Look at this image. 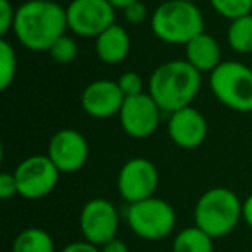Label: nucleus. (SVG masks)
I'll return each instance as SVG.
<instances>
[{"label":"nucleus","mask_w":252,"mask_h":252,"mask_svg":"<svg viewBox=\"0 0 252 252\" xmlns=\"http://www.w3.org/2000/svg\"><path fill=\"white\" fill-rule=\"evenodd\" d=\"M125 216L131 231L147 242H159L169 237L176 224V214L171 204L154 195L128 204Z\"/></svg>","instance_id":"6"},{"label":"nucleus","mask_w":252,"mask_h":252,"mask_svg":"<svg viewBox=\"0 0 252 252\" xmlns=\"http://www.w3.org/2000/svg\"><path fill=\"white\" fill-rule=\"evenodd\" d=\"M159 185V173L152 161L133 158L126 161L118 173V192L128 204L149 199Z\"/></svg>","instance_id":"10"},{"label":"nucleus","mask_w":252,"mask_h":252,"mask_svg":"<svg viewBox=\"0 0 252 252\" xmlns=\"http://www.w3.org/2000/svg\"><path fill=\"white\" fill-rule=\"evenodd\" d=\"M207 126L206 118L202 112L197 111L195 107L189 105V107L178 109V111L171 112L168 119V133L173 144L178 145L182 149H197L206 142Z\"/></svg>","instance_id":"14"},{"label":"nucleus","mask_w":252,"mask_h":252,"mask_svg":"<svg viewBox=\"0 0 252 252\" xmlns=\"http://www.w3.org/2000/svg\"><path fill=\"white\" fill-rule=\"evenodd\" d=\"M112 5H114L116 9H126L130 4H133V2H137V0H109Z\"/></svg>","instance_id":"30"},{"label":"nucleus","mask_w":252,"mask_h":252,"mask_svg":"<svg viewBox=\"0 0 252 252\" xmlns=\"http://www.w3.org/2000/svg\"><path fill=\"white\" fill-rule=\"evenodd\" d=\"M226 42L230 49L237 54L252 52V14L230 21L226 32Z\"/></svg>","instance_id":"19"},{"label":"nucleus","mask_w":252,"mask_h":252,"mask_svg":"<svg viewBox=\"0 0 252 252\" xmlns=\"http://www.w3.org/2000/svg\"><path fill=\"white\" fill-rule=\"evenodd\" d=\"M59 175L61 171L50 161L49 156H30V158L23 159L14 169L18 195L28 200L43 199L57 187Z\"/></svg>","instance_id":"7"},{"label":"nucleus","mask_w":252,"mask_h":252,"mask_svg":"<svg viewBox=\"0 0 252 252\" xmlns=\"http://www.w3.org/2000/svg\"><path fill=\"white\" fill-rule=\"evenodd\" d=\"M185 59L200 73H213L221 61V47L213 35L202 32L185 45Z\"/></svg>","instance_id":"15"},{"label":"nucleus","mask_w":252,"mask_h":252,"mask_svg":"<svg viewBox=\"0 0 252 252\" xmlns=\"http://www.w3.org/2000/svg\"><path fill=\"white\" fill-rule=\"evenodd\" d=\"M66 16L67 30L74 35L97 38L116 23V7L109 0H71Z\"/></svg>","instance_id":"8"},{"label":"nucleus","mask_w":252,"mask_h":252,"mask_svg":"<svg viewBox=\"0 0 252 252\" xmlns=\"http://www.w3.org/2000/svg\"><path fill=\"white\" fill-rule=\"evenodd\" d=\"M151 26L161 42L169 45H187L204 32L206 23L197 4L166 0L152 12Z\"/></svg>","instance_id":"3"},{"label":"nucleus","mask_w":252,"mask_h":252,"mask_svg":"<svg viewBox=\"0 0 252 252\" xmlns=\"http://www.w3.org/2000/svg\"><path fill=\"white\" fill-rule=\"evenodd\" d=\"M130 35L119 25H112L95 38V54L104 64H119L130 54Z\"/></svg>","instance_id":"16"},{"label":"nucleus","mask_w":252,"mask_h":252,"mask_svg":"<svg viewBox=\"0 0 252 252\" xmlns=\"http://www.w3.org/2000/svg\"><path fill=\"white\" fill-rule=\"evenodd\" d=\"M214 238L207 235L202 228L189 226L183 228L176 237L173 238L171 251L173 252H213Z\"/></svg>","instance_id":"17"},{"label":"nucleus","mask_w":252,"mask_h":252,"mask_svg":"<svg viewBox=\"0 0 252 252\" xmlns=\"http://www.w3.org/2000/svg\"><path fill=\"white\" fill-rule=\"evenodd\" d=\"M125 11V18L126 21L130 23V25H142L145 19L149 18V11H147V5L142 2V0H137L133 4H130Z\"/></svg>","instance_id":"25"},{"label":"nucleus","mask_w":252,"mask_h":252,"mask_svg":"<svg viewBox=\"0 0 252 252\" xmlns=\"http://www.w3.org/2000/svg\"><path fill=\"white\" fill-rule=\"evenodd\" d=\"M161 112L162 109L151 97V94L142 92L138 95L125 98L118 118L123 131L128 137L142 140V138L151 137L158 130L159 121H161Z\"/></svg>","instance_id":"9"},{"label":"nucleus","mask_w":252,"mask_h":252,"mask_svg":"<svg viewBox=\"0 0 252 252\" xmlns=\"http://www.w3.org/2000/svg\"><path fill=\"white\" fill-rule=\"evenodd\" d=\"M182 2H192V4H195V2H199V0H182Z\"/></svg>","instance_id":"31"},{"label":"nucleus","mask_w":252,"mask_h":252,"mask_svg":"<svg viewBox=\"0 0 252 252\" xmlns=\"http://www.w3.org/2000/svg\"><path fill=\"white\" fill-rule=\"evenodd\" d=\"M202 87V73L187 59L168 61L152 71L149 78V94L162 112H175L189 107Z\"/></svg>","instance_id":"2"},{"label":"nucleus","mask_w":252,"mask_h":252,"mask_svg":"<svg viewBox=\"0 0 252 252\" xmlns=\"http://www.w3.org/2000/svg\"><path fill=\"white\" fill-rule=\"evenodd\" d=\"M12 30L23 47L33 52H49L67 30L66 9L54 0H28L16 9Z\"/></svg>","instance_id":"1"},{"label":"nucleus","mask_w":252,"mask_h":252,"mask_svg":"<svg viewBox=\"0 0 252 252\" xmlns=\"http://www.w3.org/2000/svg\"><path fill=\"white\" fill-rule=\"evenodd\" d=\"M119 228V213L116 206L107 199L88 200L80 213V230L85 240L102 247L116 238Z\"/></svg>","instance_id":"11"},{"label":"nucleus","mask_w":252,"mask_h":252,"mask_svg":"<svg viewBox=\"0 0 252 252\" xmlns=\"http://www.w3.org/2000/svg\"><path fill=\"white\" fill-rule=\"evenodd\" d=\"M49 54L56 63L69 64L78 57V43L74 42V38H71V36H67L66 33H64V35L61 36V38H57L56 43L49 49Z\"/></svg>","instance_id":"22"},{"label":"nucleus","mask_w":252,"mask_h":252,"mask_svg":"<svg viewBox=\"0 0 252 252\" xmlns=\"http://www.w3.org/2000/svg\"><path fill=\"white\" fill-rule=\"evenodd\" d=\"M118 85L125 97H133V95H138L144 92L142 76L138 73H135V71H126V73H123L118 80Z\"/></svg>","instance_id":"23"},{"label":"nucleus","mask_w":252,"mask_h":252,"mask_svg":"<svg viewBox=\"0 0 252 252\" xmlns=\"http://www.w3.org/2000/svg\"><path fill=\"white\" fill-rule=\"evenodd\" d=\"M12 252H56V245L42 228H26L12 242Z\"/></svg>","instance_id":"18"},{"label":"nucleus","mask_w":252,"mask_h":252,"mask_svg":"<svg viewBox=\"0 0 252 252\" xmlns=\"http://www.w3.org/2000/svg\"><path fill=\"white\" fill-rule=\"evenodd\" d=\"M242 220V200L230 189L214 187L199 197L193 221L213 238L226 237Z\"/></svg>","instance_id":"4"},{"label":"nucleus","mask_w":252,"mask_h":252,"mask_svg":"<svg viewBox=\"0 0 252 252\" xmlns=\"http://www.w3.org/2000/svg\"><path fill=\"white\" fill-rule=\"evenodd\" d=\"M100 251L102 252H130V249H128V245H126L123 240H119V238H112L111 242H107V244L102 245Z\"/></svg>","instance_id":"28"},{"label":"nucleus","mask_w":252,"mask_h":252,"mask_svg":"<svg viewBox=\"0 0 252 252\" xmlns=\"http://www.w3.org/2000/svg\"><path fill=\"white\" fill-rule=\"evenodd\" d=\"M61 252H102V251L98 249V245L92 244V242H88V240H81V242L67 244Z\"/></svg>","instance_id":"27"},{"label":"nucleus","mask_w":252,"mask_h":252,"mask_svg":"<svg viewBox=\"0 0 252 252\" xmlns=\"http://www.w3.org/2000/svg\"><path fill=\"white\" fill-rule=\"evenodd\" d=\"M209 2L218 14L230 21L252 14V0H209Z\"/></svg>","instance_id":"21"},{"label":"nucleus","mask_w":252,"mask_h":252,"mask_svg":"<svg viewBox=\"0 0 252 252\" xmlns=\"http://www.w3.org/2000/svg\"><path fill=\"white\" fill-rule=\"evenodd\" d=\"M251 67H252V64H251Z\"/></svg>","instance_id":"32"},{"label":"nucleus","mask_w":252,"mask_h":252,"mask_svg":"<svg viewBox=\"0 0 252 252\" xmlns=\"http://www.w3.org/2000/svg\"><path fill=\"white\" fill-rule=\"evenodd\" d=\"M16 11L12 7L11 0H0V35L4 36L14 26Z\"/></svg>","instance_id":"24"},{"label":"nucleus","mask_w":252,"mask_h":252,"mask_svg":"<svg viewBox=\"0 0 252 252\" xmlns=\"http://www.w3.org/2000/svg\"><path fill=\"white\" fill-rule=\"evenodd\" d=\"M125 98L118 81L95 80L85 87L81 94V107L90 118L107 119L119 114Z\"/></svg>","instance_id":"13"},{"label":"nucleus","mask_w":252,"mask_h":252,"mask_svg":"<svg viewBox=\"0 0 252 252\" xmlns=\"http://www.w3.org/2000/svg\"><path fill=\"white\" fill-rule=\"evenodd\" d=\"M18 71V57L11 42L0 38V88L7 90L12 85Z\"/></svg>","instance_id":"20"},{"label":"nucleus","mask_w":252,"mask_h":252,"mask_svg":"<svg viewBox=\"0 0 252 252\" xmlns=\"http://www.w3.org/2000/svg\"><path fill=\"white\" fill-rule=\"evenodd\" d=\"M242 220L252 228V193L242 202Z\"/></svg>","instance_id":"29"},{"label":"nucleus","mask_w":252,"mask_h":252,"mask_svg":"<svg viewBox=\"0 0 252 252\" xmlns=\"http://www.w3.org/2000/svg\"><path fill=\"white\" fill-rule=\"evenodd\" d=\"M18 195V183H16L14 173H2L0 175V199H12Z\"/></svg>","instance_id":"26"},{"label":"nucleus","mask_w":252,"mask_h":252,"mask_svg":"<svg viewBox=\"0 0 252 252\" xmlns=\"http://www.w3.org/2000/svg\"><path fill=\"white\" fill-rule=\"evenodd\" d=\"M88 142L80 131L64 128L52 135L47 147V156L61 173H76L87 164Z\"/></svg>","instance_id":"12"},{"label":"nucleus","mask_w":252,"mask_h":252,"mask_svg":"<svg viewBox=\"0 0 252 252\" xmlns=\"http://www.w3.org/2000/svg\"><path fill=\"white\" fill-rule=\"evenodd\" d=\"M214 97L237 112H252V67L238 61H223L209 73Z\"/></svg>","instance_id":"5"}]
</instances>
